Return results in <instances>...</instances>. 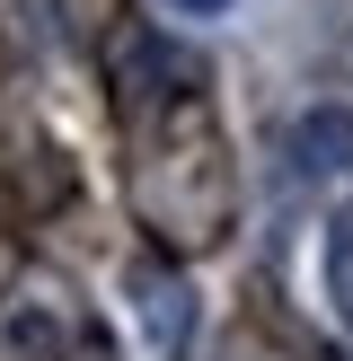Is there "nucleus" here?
<instances>
[{
	"label": "nucleus",
	"mask_w": 353,
	"mask_h": 361,
	"mask_svg": "<svg viewBox=\"0 0 353 361\" xmlns=\"http://www.w3.org/2000/svg\"><path fill=\"white\" fill-rule=\"evenodd\" d=\"M168 9H186V18H212V9H229V0H168Z\"/></svg>",
	"instance_id": "nucleus-4"
},
{
	"label": "nucleus",
	"mask_w": 353,
	"mask_h": 361,
	"mask_svg": "<svg viewBox=\"0 0 353 361\" xmlns=\"http://www.w3.org/2000/svg\"><path fill=\"white\" fill-rule=\"evenodd\" d=\"M292 159H300V176H345L353 168V115H335V106L300 115L292 123Z\"/></svg>",
	"instance_id": "nucleus-2"
},
{
	"label": "nucleus",
	"mask_w": 353,
	"mask_h": 361,
	"mask_svg": "<svg viewBox=\"0 0 353 361\" xmlns=\"http://www.w3.org/2000/svg\"><path fill=\"white\" fill-rule=\"evenodd\" d=\"M141 326H150V344L168 353V361H186L194 353V291H186V274H141Z\"/></svg>",
	"instance_id": "nucleus-1"
},
{
	"label": "nucleus",
	"mask_w": 353,
	"mask_h": 361,
	"mask_svg": "<svg viewBox=\"0 0 353 361\" xmlns=\"http://www.w3.org/2000/svg\"><path fill=\"white\" fill-rule=\"evenodd\" d=\"M318 264H327V300H335V317L353 326V229H327V256H318Z\"/></svg>",
	"instance_id": "nucleus-3"
}]
</instances>
